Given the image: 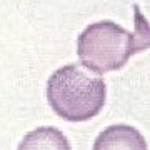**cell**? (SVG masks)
I'll return each mask as SVG.
<instances>
[{
    "instance_id": "cell-1",
    "label": "cell",
    "mask_w": 150,
    "mask_h": 150,
    "mask_svg": "<svg viewBox=\"0 0 150 150\" xmlns=\"http://www.w3.org/2000/svg\"><path fill=\"white\" fill-rule=\"evenodd\" d=\"M150 48V23L134 5V32H129L112 20L90 23L77 38L80 65L95 74L120 70L130 57Z\"/></svg>"
},
{
    "instance_id": "cell-2",
    "label": "cell",
    "mask_w": 150,
    "mask_h": 150,
    "mask_svg": "<svg viewBox=\"0 0 150 150\" xmlns=\"http://www.w3.org/2000/svg\"><path fill=\"white\" fill-rule=\"evenodd\" d=\"M107 85L80 64L55 70L47 82V100L59 117L69 122H87L103 108Z\"/></svg>"
},
{
    "instance_id": "cell-3",
    "label": "cell",
    "mask_w": 150,
    "mask_h": 150,
    "mask_svg": "<svg viewBox=\"0 0 150 150\" xmlns=\"http://www.w3.org/2000/svg\"><path fill=\"white\" fill-rule=\"evenodd\" d=\"M92 150H147V142L135 127L118 123L100 132Z\"/></svg>"
},
{
    "instance_id": "cell-4",
    "label": "cell",
    "mask_w": 150,
    "mask_h": 150,
    "mask_svg": "<svg viewBox=\"0 0 150 150\" xmlns=\"http://www.w3.org/2000/svg\"><path fill=\"white\" fill-rule=\"evenodd\" d=\"M17 150H72L69 139L55 127H38L28 132Z\"/></svg>"
}]
</instances>
